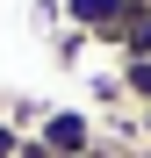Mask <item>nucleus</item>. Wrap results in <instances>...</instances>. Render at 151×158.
I'll list each match as a JSON object with an SVG mask.
<instances>
[{"mask_svg":"<svg viewBox=\"0 0 151 158\" xmlns=\"http://www.w3.org/2000/svg\"><path fill=\"white\" fill-rule=\"evenodd\" d=\"M29 137H36L50 158H86V151L101 144V122H94L86 108H43V122L29 129Z\"/></svg>","mask_w":151,"mask_h":158,"instance_id":"1","label":"nucleus"},{"mask_svg":"<svg viewBox=\"0 0 151 158\" xmlns=\"http://www.w3.org/2000/svg\"><path fill=\"white\" fill-rule=\"evenodd\" d=\"M122 15H130V0H65V22L86 29L94 43H108V36L122 29Z\"/></svg>","mask_w":151,"mask_h":158,"instance_id":"2","label":"nucleus"},{"mask_svg":"<svg viewBox=\"0 0 151 158\" xmlns=\"http://www.w3.org/2000/svg\"><path fill=\"white\" fill-rule=\"evenodd\" d=\"M115 58H151V0H130V15H122V29L108 36Z\"/></svg>","mask_w":151,"mask_h":158,"instance_id":"3","label":"nucleus"},{"mask_svg":"<svg viewBox=\"0 0 151 158\" xmlns=\"http://www.w3.org/2000/svg\"><path fill=\"white\" fill-rule=\"evenodd\" d=\"M122 101H137V108H151V58H122Z\"/></svg>","mask_w":151,"mask_h":158,"instance_id":"4","label":"nucleus"},{"mask_svg":"<svg viewBox=\"0 0 151 158\" xmlns=\"http://www.w3.org/2000/svg\"><path fill=\"white\" fill-rule=\"evenodd\" d=\"M50 43H58V65H79L94 36H86V29H72V22H65V29H58V36H50Z\"/></svg>","mask_w":151,"mask_h":158,"instance_id":"5","label":"nucleus"},{"mask_svg":"<svg viewBox=\"0 0 151 158\" xmlns=\"http://www.w3.org/2000/svg\"><path fill=\"white\" fill-rule=\"evenodd\" d=\"M22 144H29V129H15V122H0V158H22Z\"/></svg>","mask_w":151,"mask_h":158,"instance_id":"6","label":"nucleus"},{"mask_svg":"<svg viewBox=\"0 0 151 158\" xmlns=\"http://www.w3.org/2000/svg\"><path fill=\"white\" fill-rule=\"evenodd\" d=\"M86 158H130V144H108V137H101V144H94Z\"/></svg>","mask_w":151,"mask_h":158,"instance_id":"7","label":"nucleus"},{"mask_svg":"<svg viewBox=\"0 0 151 158\" xmlns=\"http://www.w3.org/2000/svg\"><path fill=\"white\" fill-rule=\"evenodd\" d=\"M137 144L151 151V108H137Z\"/></svg>","mask_w":151,"mask_h":158,"instance_id":"8","label":"nucleus"},{"mask_svg":"<svg viewBox=\"0 0 151 158\" xmlns=\"http://www.w3.org/2000/svg\"><path fill=\"white\" fill-rule=\"evenodd\" d=\"M22 158H50V151H43V144H36V137H29V144H22Z\"/></svg>","mask_w":151,"mask_h":158,"instance_id":"9","label":"nucleus"},{"mask_svg":"<svg viewBox=\"0 0 151 158\" xmlns=\"http://www.w3.org/2000/svg\"><path fill=\"white\" fill-rule=\"evenodd\" d=\"M130 158H151V151H144V144H137V151H130Z\"/></svg>","mask_w":151,"mask_h":158,"instance_id":"10","label":"nucleus"}]
</instances>
